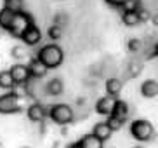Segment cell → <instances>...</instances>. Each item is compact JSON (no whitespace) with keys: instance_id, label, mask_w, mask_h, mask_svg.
I'll return each instance as SVG.
<instances>
[{"instance_id":"cell-1","label":"cell","mask_w":158,"mask_h":148,"mask_svg":"<svg viewBox=\"0 0 158 148\" xmlns=\"http://www.w3.org/2000/svg\"><path fill=\"white\" fill-rule=\"evenodd\" d=\"M37 58L42 61L49 70H52V68H57V66L63 65V61H64V52H63V49H61L57 44H47V46L40 47Z\"/></svg>"},{"instance_id":"cell-2","label":"cell","mask_w":158,"mask_h":148,"mask_svg":"<svg viewBox=\"0 0 158 148\" xmlns=\"http://www.w3.org/2000/svg\"><path fill=\"white\" fill-rule=\"evenodd\" d=\"M130 134L139 143H149V141H155L156 131H155V125L149 120L137 119V120H132V124H130Z\"/></svg>"},{"instance_id":"cell-3","label":"cell","mask_w":158,"mask_h":148,"mask_svg":"<svg viewBox=\"0 0 158 148\" xmlns=\"http://www.w3.org/2000/svg\"><path fill=\"white\" fill-rule=\"evenodd\" d=\"M49 119L57 125H68L75 120V111L66 103H56L49 107Z\"/></svg>"},{"instance_id":"cell-4","label":"cell","mask_w":158,"mask_h":148,"mask_svg":"<svg viewBox=\"0 0 158 148\" xmlns=\"http://www.w3.org/2000/svg\"><path fill=\"white\" fill-rule=\"evenodd\" d=\"M21 111H23V107L19 103V94L16 89L0 94V115H16Z\"/></svg>"},{"instance_id":"cell-5","label":"cell","mask_w":158,"mask_h":148,"mask_svg":"<svg viewBox=\"0 0 158 148\" xmlns=\"http://www.w3.org/2000/svg\"><path fill=\"white\" fill-rule=\"evenodd\" d=\"M33 23H35V21H33V18L28 12H24V11L16 12V16H14V19H12L10 28L7 30V33H9L10 37H14V38H21V35L26 32V28L31 26Z\"/></svg>"},{"instance_id":"cell-6","label":"cell","mask_w":158,"mask_h":148,"mask_svg":"<svg viewBox=\"0 0 158 148\" xmlns=\"http://www.w3.org/2000/svg\"><path fill=\"white\" fill-rule=\"evenodd\" d=\"M26 115H28V119L31 122L44 124V120L49 117V108H47L45 105H42V103L35 101V103H31V105L26 108Z\"/></svg>"},{"instance_id":"cell-7","label":"cell","mask_w":158,"mask_h":148,"mask_svg":"<svg viewBox=\"0 0 158 148\" xmlns=\"http://www.w3.org/2000/svg\"><path fill=\"white\" fill-rule=\"evenodd\" d=\"M10 75H12V79L16 82V87L18 85H24V84L28 82L31 77H30V70H28V65H23V63H16L9 68Z\"/></svg>"},{"instance_id":"cell-8","label":"cell","mask_w":158,"mask_h":148,"mask_svg":"<svg viewBox=\"0 0 158 148\" xmlns=\"http://www.w3.org/2000/svg\"><path fill=\"white\" fill-rule=\"evenodd\" d=\"M19 40H23L24 42V46H37V44H40V40H42V32H40V28L37 26V24L33 23L31 26L26 28V32L21 35V38Z\"/></svg>"},{"instance_id":"cell-9","label":"cell","mask_w":158,"mask_h":148,"mask_svg":"<svg viewBox=\"0 0 158 148\" xmlns=\"http://www.w3.org/2000/svg\"><path fill=\"white\" fill-rule=\"evenodd\" d=\"M28 70H30V77H31L33 80L44 79V77L47 75V72H49V68H47V66L44 65L42 61L38 59V58H31V59H30Z\"/></svg>"},{"instance_id":"cell-10","label":"cell","mask_w":158,"mask_h":148,"mask_svg":"<svg viewBox=\"0 0 158 148\" xmlns=\"http://www.w3.org/2000/svg\"><path fill=\"white\" fill-rule=\"evenodd\" d=\"M111 115H113V117H116V119H120V120H123V122H127V120H129V115H130L129 103L123 101V99H116V98H115Z\"/></svg>"},{"instance_id":"cell-11","label":"cell","mask_w":158,"mask_h":148,"mask_svg":"<svg viewBox=\"0 0 158 148\" xmlns=\"http://www.w3.org/2000/svg\"><path fill=\"white\" fill-rule=\"evenodd\" d=\"M113 103H115V98H111V96L99 98L98 103H96V113H99V115H102V117L111 115Z\"/></svg>"},{"instance_id":"cell-12","label":"cell","mask_w":158,"mask_h":148,"mask_svg":"<svg viewBox=\"0 0 158 148\" xmlns=\"http://www.w3.org/2000/svg\"><path fill=\"white\" fill-rule=\"evenodd\" d=\"M77 143H78L80 148H104V141L98 138V136H94L92 133H89V134H84L80 139H77Z\"/></svg>"},{"instance_id":"cell-13","label":"cell","mask_w":158,"mask_h":148,"mask_svg":"<svg viewBox=\"0 0 158 148\" xmlns=\"http://www.w3.org/2000/svg\"><path fill=\"white\" fill-rule=\"evenodd\" d=\"M141 94L143 98H148V99H153L158 96V82L153 79H148L141 84Z\"/></svg>"},{"instance_id":"cell-14","label":"cell","mask_w":158,"mask_h":148,"mask_svg":"<svg viewBox=\"0 0 158 148\" xmlns=\"http://www.w3.org/2000/svg\"><path fill=\"white\" fill-rule=\"evenodd\" d=\"M104 89H106V94L111 98H118L122 93V89H123V82L120 79H116V77H111V79H108L106 84H104Z\"/></svg>"},{"instance_id":"cell-15","label":"cell","mask_w":158,"mask_h":148,"mask_svg":"<svg viewBox=\"0 0 158 148\" xmlns=\"http://www.w3.org/2000/svg\"><path fill=\"white\" fill-rule=\"evenodd\" d=\"M63 91H64V84H63V80L61 79H51L47 80L45 84V94H49V96H61L63 94Z\"/></svg>"},{"instance_id":"cell-16","label":"cell","mask_w":158,"mask_h":148,"mask_svg":"<svg viewBox=\"0 0 158 148\" xmlns=\"http://www.w3.org/2000/svg\"><path fill=\"white\" fill-rule=\"evenodd\" d=\"M122 23L129 28L137 26V24L141 23L139 16H137V7H135V9H123L122 11Z\"/></svg>"},{"instance_id":"cell-17","label":"cell","mask_w":158,"mask_h":148,"mask_svg":"<svg viewBox=\"0 0 158 148\" xmlns=\"http://www.w3.org/2000/svg\"><path fill=\"white\" fill-rule=\"evenodd\" d=\"M92 134L98 136L101 141H108V139L111 138L113 131L108 127L106 122H98V124H94V127H92Z\"/></svg>"},{"instance_id":"cell-18","label":"cell","mask_w":158,"mask_h":148,"mask_svg":"<svg viewBox=\"0 0 158 148\" xmlns=\"http://www.w3.org/2000/svg\"><path fill=\"white\" fill-rule=\"evenodd\" d=\"M16 12H12L10 9H7V7H2L0 9V28L4 30V32H7L10 28V23H12V19H14Z\"/></svg>"},{"instance_id":"cell-19","label":"cell","mask_w":158,"mask_h":148,"mask_svg":"<svg viewBox=\"0 0 158 148\" xmlns=\"http://www.w3.org/2000/svg\"><path fill=\"white\" fill-rule=\"evenodd\" d=\"M0 89H4V91H12L16 89V82L12 79V75H10L9 70H2L0 72Z\"/></svg>"},{"instance_id":"cell-20","label":"cell","mask_w":158,"mask_h":148,"mask_svg":"<svg viewBox=\"0 0 158 148\" xmlns=\"http://www.w3.org/2000/svg\"><path fill=\"white\" fill-rule=\"evenodd\" d=\"M47 35H49V38H51L52 42H57L59 38H63V26L52 23L51 26H49V30H47Z\"/></svg>"},{"instance_id":"cell-21","label":"cell","mask_w":158,"mask_h":148,"mask_svg":"<svg viewBox=\"0 0 158 148\" xmlns=\"http://www.w3.org/2000/svg\"><path fill=\"white\" fill-rule=\"evenodd\" d=\"M141 72H143V63L139 59H132L129 63V77H139Z\"/></svg>"},{"instance_id":"cell-22","label":"cell","mask_w":158,"mask_h":148,"mask_svg":"<svg viewBox=\"0 0 158 148\" xmlns=\"http://www.w3.org/2000/svg\"><path fill=\"white\" fill-rule=\"evenodd\" d=\"M108 124V127L113 131V133H116V131H120L122 127H123V124L125 122L123 120H120V119H116V117H113V115H108L106 117V120H104Z\"/></svg>"},{"instance_id":"cell-23","label":"cell","mask_w":158,"mask_h":148,"mask_svg":"<svg viewBox=\"0 0 158 148\" xmlns=\"http://www.w3.org/2000/svg\"><path fill=\"white\" fill-rule=\"evenodd\" d=\"M4 5L12 12H21L24 9V0H4Z\"/></svg>"},{"instance_id":"cell-24","label":"cell","mask_w":158,"mask_h":148,"mask_svg":"<svg viewBox=\"0 0 158 148\" xmlns=\"http://www.w3.org/2000/svg\"><path fill=\"white\" fill-rule=\"evenodd\" d=\"M10 58H12V59H16L18 63H19V61H23L24 58H26L24 46H14V47H10Z\"/></svg>"},{"instance_id":"cell-25","label":"cell","mask_w":158,"mask_h":148,"mask_svg":"<svg viewBox=\"0 0 158 148\" xmlns=\"http://www.w3.org/2000/svg\"><path fill=\"white\" fill-rule=\"evenodd\" d=\"M127 49H129V52H132V54L141 52V49H143V40H141V38H129Z\"/></svg>"},{"instance_id":"cell-26","label":"cell","mask_w":158,"mask_h":148,"mask_svg":"<svg viewBox=\"0 0 158 148\" xmlns=\"http://www.w3.org/2000/svg\"><path fill=\"white\" fill-rule=\"evenodd\" d=\"M104 2H106L108 5H111V7H115V9H123V7H125L127 4H129L130 0H104Z\"/></svg>"},{"instance_id":"cell-27","label":"cell","mask_w":158,"mask_h":148,"mask_svg":"<svg viewBox=\"0 0 158 148\" xmlns=\"http://www.w3.org/2000/svg\"><path fill=\"white\" fill-rule=\"evenodd\" d=\"M137 16H139L141 23H146L149 19V11L146 9V7H143V5H139V7H137Z\"/></svg>"},{"instance_id":"cell-28","label":"cell","mask_w":158,"mask_h":148,"mask_svg":"<svg viewBox=\"0 0 158 148\" xmlns=\"http://www.w3.org/2000/svg\"><path fill=\"white\" fill-rule=\"evenodd\" d=\"M64 12H57L56 16H54V24H59V26H63V24H66V21H68V18L66 16H63Z\"/></svg>"},{"instance_id":"cell-29","label":"cell","mask_w":158,"mask_h":148,"mask_svg":"<svg viewBox=\"0 0 158 148\" xmlns=\"http://www.w3.org/2000/svg\"><path fill=\"white\" fill-rule=\"evenodd\" d=\"M151 21H153V24L158 28V12H155L153 16H151Z\"/></svg>"},{"instance_id":"cell-30","label":"cell","mask_w":158,"mask_h":148,"mask_svg":"<svg viewBox=\"0 0 158 148\" xmlns=\"http://www.w3.org/2000/svg\"><path fill=\"white\" fill-rule=\"evenodd\" d=\"M61 134H63V136L68 134V127H66V125H61Z\"/></svg>"},{"instance_id":"cell-31","label":"cell","mask_w":158,"mask_h":148,"mask_svg":"<svg viewBox=\"0 0 158 148\" xmlns=\"http://www.w3.org/2000/svg\"><path fill=\"white\" fill-rule=\"evenodd\" d=\"M153 56L155 58H158V42L155 44V49H153Z\"/></svg>"},{"instance_id":"cell-32","label":"cell","mask_w":158,"mask_h":148,"mask_svg":"<svg viewBox=\"0 0 158 148\" xmlns=\"http://www.w3.org/2000/svg\"><path fill=\"white\" fill-rule=\"evenodd\" d=\"M66 148H80V146H78V143L75 141V143H70V145H68V146H66Z\"/></svg>"},{"instance_id":"cell-33","label":"cell","mask_w":158,"mask_h":148,"mask_svg":"<svg viewBox=\"0 0 158 148\" xmlns=\"http://www.w3.org/2000/svg\"><path fill=\"white\" fill-rule=\"evenodd\" d=\"M134 148H146L144 145H137V146H134Z\"/></svg>"},{"instance_id":"cell-34","label":"cell","mask_w":158,"mask_h":148,"mask_svg":"<svg viewBox=\"0 0 158 148\" xmlns=\"http://www.w3.org/2000/svg\"><path fill=\"white\" fill-rule=\"evenodd\" d=\"M2 33H4V30H2V28H0V38H2Z\"/></svg>"},{"instance_id":"cell-35","label":"cell","mask_w":158,"mask_h":148,"mask_svg":"<svg viewBox=\"0 0 158 148\" xmlns=\"http://www.w3.org/2000/svg\"><path fill=\"white\" fill-rule=\"evenodd\" d=\"M0 148H4V143H2V141H0Z\"/></svg>"},{"instance_id":"cell-36","label":"cell","mask_w":158,"mask_h":148,"mask_svg":"<svg viewBox=\"0 0 158 148\" xmlns=\"http://www.w3.org/2000/svg\"><path fill=\"white\" fill-rule=\"evenodd\" d=\"M21 148H31V146H21Z\"/></svg>"}]
</instances>
